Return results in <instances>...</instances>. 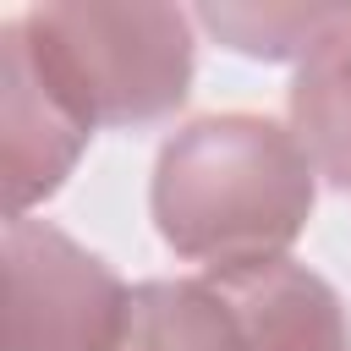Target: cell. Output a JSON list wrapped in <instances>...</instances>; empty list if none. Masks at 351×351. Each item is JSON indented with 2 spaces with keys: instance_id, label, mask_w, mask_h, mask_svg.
I'll return each instance as SVG.
<instances>
[{
  "instance_id": "5b68a950",
  "label": "cell",
  "mask_w": 351,
  "mask_h": 351,
  "mask_svg": "<svg viewBox=\"0 0 351 351\" xmlns=\"http://www.w3.org/2000/svg\"><path fill=\"white\" fill-rule=\"evenodd\" d=\"M214 291L241 324V351H351V324L324 274L291 258L214 269Z\"/></svg>"
},
{
  "instance_id": "ba28073f",
  "label": "cell",
  "mask_w": 351,
  "mask_h": 351,
  "mask_svg": "<svg viewBox=\"0 0 351 351\" xmlns=\"http://www.w3.org/2000/svg\"><path fill=\"white\" fill-rule=\"evenodd\" d=\"M346 16L351 5H203L197 11L208 33H219L230 49L258 60H291V55L307 60Z\"/></svg>"
},
{
  "instance_id": "8992f818",
  "label": "cell",
  "mask_w": 351,
  "mask_h": 351,
  "mask_svg": "<svg viewBox=\"0 0 351 351\" xmlns=\"http://www.w3.org/2000/svg\"><path fill=\"white\" fill-rule=\"evenodd\" d=\"M291 132L313 170L351 192V16L302 60L291 82Z\"/></svg>"
},
{
  "instance_id": "3957f363",
  "label": "cell",
  "mask_w": 351,
  "mask_h": 351,
  "mask_svg": "<svg viewBox=\"0 0 351 351\" xmlns=\"http://www.w3.org/2000/svg\"><path fill=\"white\" fill-rule=\"evenodd\" d=\"M132 291L44 219H5V351H115Z\"/></svg>"
},
{
  "instance_id": "277c9868",
  "label": "cell",
  "mask_w": 351,
  "mask_h": 351,
  "mask_svg": "<svg viewBox=\"0 0 351 351\" xmlns=\"http://www.w3.org/2000/svg\"><path fill=\"white\" fill-rule=\"evenodd\" d=\"M93 137L88 110L77 93L60 82L27 22L0 27V181H5V208L11 219L60 192L71 165L82 159Z\"/></svg>"
},
{
  "instance_id": "6da1fadb",
  "label": "cell",
  "mask_w": 351,
  "mask_h": 351,
  "mask_svg": "<svg viewBox=\"0 0 351 351\" xmlns=\"http://www.w3.org/2000/svg\"><path fill=\"white\" fill-rule=\"evenodd\" d=\"M313 159L269 115H203L154 165V225L176 258L241 269L285 258L313 214Z\"/></svg>"
},
{
  "instance_id": "52a82bcc",
  "label": "cell",
  "mask_w": 351,
  "mask_h": 351,
  "mask_svg": "<svg viewBox=\"0 0 351 351\" xmlns=\"http://www.w3.org/2000/svg\"><path fill=\"white\" fill-rule=\"evenodd\" d=\"M115 351H241V324L214 280H148L132 291Z\"/></svg>"
},
{
  "instance_id": "7a4b0ae2",
  "label": "cell",
  "mask_w": 351,
  "mask_h": 351,
  "mask_svg": "<svg viewBox=\"0 0 351 351\" xmlns=\"http://www.w3.org/2000/svg\"><path fill=\"white\" fill-rule=\"evenodd\" d=\"M22 22L93 126L159 121L192 88V22L176 5H33Z\"/></svg>"
}]
</instances>
